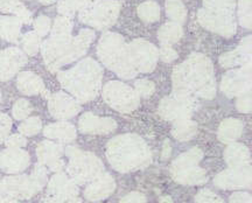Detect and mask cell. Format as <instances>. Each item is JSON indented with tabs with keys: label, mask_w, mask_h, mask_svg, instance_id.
<instances>
[{
	"label": "cell",
	"mask_w": 252,
	"mask_h": 203,
	"mask_svg": "<svg viewBox=\"0 0 252 203\" xmlns=\"http://www.w3.org/2000/svg\"><path fill=\"white\" fill-rule=\"evenodd\" d=\"M251 106H252V103H251L250 93L239 97L237 100V103H236V107H237V110L241 111V112H243V113L250 112Z\"/></svg>",
	"instance_id": "45"
},
{
	"label": "cell",
	"mask_w": 252,
	"mask_h": 203,
	"mask_svg": "<svg viewBox=\"0 0 252 203\" xmlns=\"http://www.w3.org/2000/svg\"><path fill=\"white\" fill-rule=\"evenodd\" d=\"M23 22L17 17H0V36L9 42H17Z\"/></svg>",
	"instance_id": "28"
},
{
	"label": "cell",
	"mask_w": 252,
	"mask_h": 203,
	"mask_svg": "<svg viewBox=\"0 0 252 203\" xmlns=\"http://www.w3.org/2000/svg\"><path fill=\"white\" fill-rule=\"evenodd\" d=\"M45 182L46 169L39 165L32 176L19 175L6 177L0 183V190L12 198L30 199L42 188Z\"/></svg>",
	"instance_id": "8"
},
{
	"label": "cell",
	"mask_w": 252,
	"mask_h": 203,
	"mask_svg": "<svg viewBox=\"0 0 252 203\" xmlns=\"http://www.w3.org/2000/svg\"><path fill=\"white\" fill-rule=\"evenodd\" d=\"M58 78L62 88L81 103L94 101L98 95L103 80V69L94 60L88 58L72 68L59 71Z\"/></svg>",
	"instance_id": "2"
},
{
	"label": "cell",
	"mask_w": 252,
	"mask_h": 203,
	"mask_svg": "<svg viewBox=\"0 0 252 203\" xmlns=\"http://www.w3.org/2000/svg\"><path fill=\"white\" fill-rule=\"evenodd\" d=\"M30 165V154L17 147H8L0 153V168L6 173H19Z\"/></svg>",
	"instance_id": "18"
},
{
	"label": "cell",
	"mask_w": 252,
	"mask_h": 203,
	"mask_svg": "<svg viewBox=\"0 0 252 203\" xmlns=\"http://www.w3.org/2000/svg\"><path fill=\"white\" fill-rule=\"evenodd\" d=\"M230 203H251V196L248 193H235L230 196Z\"/></svg>",
	"instance_id": "48"
},
{
	"label": "cell",
	"mask_w": 252,
	"mask_h": 203,
	"mask_svg": "<svg viewBox=\"0 0 252 203\" xmlns=\"http://www.w3.org/2000/svg\"><path fill=\"white\" fill-rule=\"evenodd\" d=\"M103 98L112 109L122 113H130L140 104V97L134 89L119 81H111L104 85Z\"/></svg>",
	"instance_id": "9"
},
{
	"label": "cell",
	"mask_w": 252,
	"mask_h": 203,
	"mask_svg": "<svg viewBox=\"0 0 252 203\" xmlns=\"http://www.w3.org/2000/svg\"><path fill=\"white\" fill-rule=\"evenodd\" d=\"M145 202H146L145 196L139 194V193H132V194H128L121 201V203H145Z\"/></svg>",
	"instance_id": "49"
},
{
	"label": "cell",
	"mask_w": 252,
	"mask_h": 203,
	"mask_svg": "<svg viewBox=\"0 0 252 203\" xmlns=\"http://www.w3.org/2000/svg\"><path fill=\"white\" fill-rule=\"evenodd\" d=\"M250 0H241V9H239V13H241V21L242 25H244L245 27L250 28L251 25V13H250Z\"/></svg>",
	"instance_id": "43"
},
{
	"label": "cell",
	"mask_w": 252,
	"mask_h": 203,
	"mask_svg": "<svg viewBox=\"0 0 252 203\" xmlns=\"http://www.w3.org/2000/svg\"><path fill=\"white\" fill-rule=\"evenodd\" d=\"M48 109L50 115L54 118L64 120L76 116L80 112L81 105L80 102H77L70 95L59 91L49 97Z\"/></svg>",
	"instance_id": "15"
},
{
	"label": "cell",
	"mask_w": 252,
	"mask_h": 203,
	"mask_svg": "<svg viewBox=\"0 0 252 203\" xmlns=\"http://www.w3.org/2000/svg\"><path fill=\"white\" fill-rule=\"evenodd\" d=\"M37 157L42 165L49 166L50 169L60 170L63 167V161L61 160L62 146L52 141H42L37 146Z\"/></svg>",
	"instance_id": "21"
},
{
	"label": "cell",
	"mask_w": 252,
	"mask_h": 203,
	"mask_svg": "<svg viewBox=\"0 0 252 203\" xmlns=\"http://www.w3.org/2000/svg\"><path fill=\"white\" fill-rule=\"evenodd\" d=\"M160 9L154 2H145L139 7V15L146 21H156L159 19Z\"/></svg>",
	"instance_id": "36"
},
{
	"label": "cell",
	"mask_w": 252,
	"mask_h": 203,
	"mask_svg": "<svg viewBox=\"0 0 252 203\" xmlns=\"http://www.w3.org/2000/svg\"><path fill=\"white\" fill-rule=\"evenodd\" d=\"M195 201H196V203H224L219 196L208 189L201 190L195 198Z\"/></svg>",
	"instance_id": "41"
},
{
	"label": "cell",
	"mask_w": 252,
	"mask_h": 203,
	"mask_svg": "<svg viewBox=\"0 0 252 203\" xmlns=\"http://www.w3.org/2000/svg\"><path fill=\"white\" fill-rule=\"evenodd\" d=\"M32 110H33V107H32V104L30 102L27 100H24V98H21V100H18L14 103L12 113H13L14 119L24 120L31 115Z\"/></svg>",
	"instance_id": "35"
},
{
	"label": "cell",
	"mask_w": 252,
	"mask_h": 203,
	"mask_svg": "<svg viewBox=\"0 0 252 203\" xmlns=\"http://www.w3.org/2000/svg\"><path fill=\"white\" fill-rule=\"evenodd\" d=\"M250 36L242 41L241 46L232 52L223 54L220 58V63L223 68H235L251 63V41Z\"/></svg>",
	"instance_id": "20"
},
{
	"label": "cell",
	"mask_w": 252,
	"mask_h": 203,
	"mask_svg": "<svg viewBox=\"0 0 252 203\" xmlns=\"http://www.w3.org/2000/svg\"><path fill=\"white\" fill-rule=\"evenodd\" d=\"M77 193L78 189L75 186V182L68 179L65 174H56L50 180L48 186V194L56 196V198L62 200L63 202L77 196Z\"/></svg>",
	"instance_id": "22"
},
{
	"label": "cell",
	"mask_w": 252,
	"mask_h": 203,
	"mask_svg": "<svg viewBox=\"0 0 252 203\" xmlns=\"http://www.w3.org/2000/svg\"><path fill=\"white\" fill-rule=\"evenodd\" d=\"M34 30L39 36H45L50 31V20L45 15H40L34 22Z\"/></svg>",
	"instance_id": "40"
},
{
	"label": "cell",
	"mask_w": 252,
	"mask_h": 203,
	"mask_svg": "<svg viewBox=\"0 0 252 203\" xmlns=\"http://www.w3.org/2000/svg\"><path fill=\"white\" fill-rule=\"evenodd\" d=\"M27 63V56L17 47L0 52V81H8Z\"/></svg>",
	"instance_id": "16"
},
{
	"label": "cell",
	"mask_w": 252,
	"mask_h": 203,
	"mask_svg": "<svg viewBox=\"0 0 252 203\" xmlns=\"http://www.w3.org/2000/svg\"><path fill=\"white\" fill-rule=\"evenodd\" d=\"M206 4L210 9H231L234 7V0H204Z\"/></svg>",
	"instance_id": "44"
},
{
	"label": "cell",
	"mask_w": 252,
	"mask_h": 203,
	"mask_svg": "<svg viewBox=\"0 0 252 203\" xmlns=\"http://www.w3.org/2000/svg\"><path fill=\"white\" fill-rule=\"evenodd\" d=\"M159 58L161 59L163 62H172L178 58V54H176L174 49L166 44V46H162V48L160 49Z\"/></svg>",
	"instance_id": "46"
},
{
	"label": "cell",
	"mask_w": 252,
	"mask_h": 203,
	"mask_svg": "<svg viewBox=\"0 0 252 203\" xmlns=\"http://www.w3.org/2000/svg\"><path fill=\"white\" fill-rule=\"evenodd\" d=\"M109 163L118 172H131L151 163V151L137 135H123L109 141L106 148Z\"/></svg>",
	"instance_id": "4"
},
{
	"label": "cell",
	"mask_w": 252,
	"mask_h": 203,
	"mask_svg": "<svg viewBox=\"0 0 252 203\" xmlns=\"http://www.w3.org/2000/svg\"><path fill=\"white\" fill-rule=\"evenodd\" d=\"M97 54L104 66L124 80H131L138 74L131 62L128 44L118 34H105L99 41Z\"/></svg>",
	"instance_id": "5"
},
{
	"label": "cell",
	"mask_w": 252,
	"mask_h": 203,
	"mask_svg": "<svg viewBox=\"0 0 252 203\" xmlns=\"http://www.w3.org/2000/svg\"><path fill=\"white\" fill-rule=\"evenodd\" d=\"M128 52L132 65L137 72L147 74L156 69L159 59V50L152 43L144 40H135L128 44Z\"/></svg>",
	"instance_id": "13"
},
{
	"label": "cell",
	"mask_w": 252,
	"mask_h": 203,
	"mask_svg": "<svg viewBox=\"0 0 252 203\" xmlns=\"http://www.w3.org/2000/svg\"><path fill=\"white\" fill-rule=\"evenodd\" d=\"M174 126H173L172 135L178 139V140L186 141L189 140L196 135L197 132V124L193 122L190 118L179 120V122H174Z\"/></svg>",
	"instance_id": "30"
},
{
	"label": "cell",
	"mask_w": 252,
	"mask_h": 203,
	"mask_svg": "<svg viewBox=\"0 0 252 203\" xmlns=\"http://www.w3.org/2000/svg\"><path fill=\"white\" fill-rule=\"evenodd\" d=\"M43 135L49 139H56V140L67 142L76 138V130L70 123L56 122L47 125L43 130Z\"/></svg>",
	"instance_id": "25"
},
{
	"label": "cell",
	"mask_w": 252,
	"mask_h": 203,
	"mask_svg": "<svg viewBox=\"0 0 252 203\" xmlns=\"http://www.w3.org/2000/svg\"><path fill=\"white\" fill-rule=\"evenodd\" d=\"M41 129H42V123H41L39 117H30V118L27 117L19 126V131L21 135H27V137L37 135L41 131Z\"/></svg>",
	"instance_id": "33"
},
{
	"label": "cell",
	"mask_w": 252,
	"mask_h": 203,
	"mask_svg": "<svg viewBox=\"0 0 252 203\" xmlns=\"http://www.w3.org/2000/svg\"><path fill=\"white\" fill-rule=\"evenodd\" d=\"M96 0H60L59 12L63 15H71L80 8H86Z\"/></svg>",
	"instance_id": "32"
},
{
	"label": "cell",
	"mask_w": 252,
	"mask_h": 203,
	"mask_svg": "<svg viewBox=\"0 0 252 203\" xmlns=\"http://www.w3.org/2000/svg\"><path fill=\"white\" fill-rule=\"evenodd\" d=\"M226 164L232 168L250 166V153L247 146L242 144H231L224 152Z\"/></svg>",
	"instance_id": "26"
},
{
	"label": "cell",
	"mask_w": 252,
	"mask_h": 203,
	"mask_svg": "<svg viewBox=\"0 0 252 203\" xmlns=\"http://www.w3.org/2000/svg\"><path fill=\"white\" fill-rule=\"evenodd\" d=\"M214 183L223 189L248 188L251 185V167H230L220 173L214 180Z\"/></svg>",
	"instance_id": "17"
},
{
	"label": "cell",
	"mask_w": 252,
	"mask_h": 203,
	"mask_svg": "<svg viewBox=\"0 0 252 203\" xmlns=\"http://www.w3.org/2000/svg\"><path fill=\"white\" fill-rule=\"evenodd\" d=\"M94 33L82 31L76 37L70 35H52L41 44L43 61L50 71H59L62 67L77 61L89 48Z\"/></svg>",
	"instance_id": "3"
},
{
	"label": "cell",
	"mask_w": 252,
	"mask_h": 203,
	"mask_svg": "<svg viewBox=\"0 0 252 203\" xmlns=\"http://www.w3.org/2000/svg\"><path fill=\"white\" fill-rule=\"evenodd\" d=\"M251 63L225 72L220 82V90L228 97H241L251 91Z\"/></svg>",
	"instance_id": "12"
},
{
	"label": "cell",
	"mask_w": 252,
	"mask_h": 203,
	"mask_svg": "<svg viewBox=\"0 0 252 203\" xmlns=\"http://www.w3.org/2000/svg\"><path fill=\"white\" fill-rule=\"evenodd\" d=\"M173 94L212 100L216 95L213 63L203 54H191L176 66L172 75Z\"/></svg>",
	"instance_id": "1"
},
{
	"label": "cell",
	"mask_w": 252,
	"mask_h": 203,
	"mask_svg": "<svg viewBox=\"0 0 252 203\" xmlns=\"http://www.w3.org/2000/svg\"><path fill=\"white\" fill-rule=\"evenodd\" d=\"M118 11L119 4L117 1L98 2V0H96L83 9L81 19L91 26L103 30L115 22Z\"/></svg>",
	"instance_id": "11"
},
{
	"label": "cell",
	"mask_w": 252,
	"mask_h": 203,
	"mask_svg": "<svg viewBox=\"0 0 252 203\" xmlns=\"http://www.w3.org/2000/svg\"><path fill=\"white\" fill-rule=\"evenodd\" d=\"M202 159V152L198 148L181 154L172 165V175L175 181L182 185H201L207 181V173L197 164Z\"/></svg>",
	"instance_id": "7"
},
{
	"label": "cell",
	"mask_w": 252,
	"mask_h": 203,
	"mask_svg": "<svg viewBox=\"0 0 252 203\" xmlns=\"http://www.w3.org/2000/svg\"><path fill=\"white\" fill-rule=\"evenodd\" d=\"M0 12L15 14L23 24H30L32 14L19 0H0Z\"/></svg>",
	"instance_id": "29"
},
{
	"label": "cell",
	"mask_w": 252,
	"mask_h": 203,
	"mask_svg": "<svg viewBox=\"0 0 252 203\" xmlns=\"http://www.w3.org/2000/svg\"><path fill=\"white\" fill-rule=\"evenodd\" d=\"M41 36L37 35L35 32H31V33H27L26 35L23 37V47L25 53L28 54V55L34 56L37 54L41 46Z\"/></svg>",
	"instance_id": "34"
},
{
	"label": "cell",
	"mask_w": 252,
	"mask_h": 203,
	"mask_svg": "<svg viewBox=\"0 0 252 203\" xmlns=\"http://www.w3.org/2000/svg\"><path fill=\"white\" fill-rule=\"evenodd\" d=\"M243 129L244 124L242 120L236 118H228L220 123L217 137H219L220 141L226 142V144L234 142L241 137L242 133H243Z\"/></svg>",
	"instance_id": "27"
},
{
	"label": "cell",
	"mask_w": 252,
	"mask_h": 203,
	"mask_svg": "<svg viewBox=\"0 0 252 203\" xmlns=\"http://www.w3.org/2000/svg\"><path fill=\"white\" fill-rule=\"evenodd\" d=\"M12 128V120L7 115L0 112V144L6 140Z\"/></svg>",
	"instance_id": "42"
},
{
	"label": "cell",
	"mask_w": 252,
	"mask_h": 203,
	"mask_svg": "<svg viewBox=\"0 0 252 203\" xmlns=\"http://www.w3.org/2000/svg\"><path fill=\"white\" fill-rule=\"evenodd\" d=\"M26 144H27V140L23 135H11V137L6 138V145H7L8 147L20 148V147H24Z\"/></svg>",
	"instance_id": "47"
},
{
	"label": "cell",
	"mask_w": 252,
	"mask_h": 203,
	"mask_svg": "<svg viewBox=\"0 0 252 203\" xmlns=\"http://www.w3.org/2000/svg\"><path fill=\"white\" fill-rule=\"evenodd\" d=\"M182 35L181 27L176 24H167L159 31V40L162 44H171L178 42Z\"/></svg>",
	"instance_id": "31"
},
{
	"label": "cell",
	"mask_w": 252,
	"mask_h": 203,
	"mask_svg": "<svg viewBox=\"0 0 252 203\" xmlns=\"http://www.w3.org/2000/svg\"><path fill=\"white\" fill-rule=\"evenodd\" d=\"M17 87L21 94L27 96L39 95L45 91V84L40 76L31 71H23L18 75Z\"/></svg>",
	"instance_id": "24"
},
{
	"label": "cell",
	"mask_w": 252,
	"mask_h": 203,
	"mask_svg": "<svg viewBox=\"0 0 252 203\" xmlns=\"http://www.w3.org/2000/svg\"><path fill=\"white\" fill-rule=\"evenodd\" d=\"M0 203H18V202L9 198H6V196L0 195Z\"/></svg>",
	"instance_id": "50"
},
{
	"label": "cell",
	"mask_w": 252,
	"mask_h": 203,
	"mask_svg": "<svg viewBox=\"0 0 252 203\" xmlns=\"http://www.w3.org/2000/svg\"><path fill=\"white\" fill-rule=\"evenodd\" d=\"M71 28V22L69 19L65 17H60L55 20L52 35H70Z\"/></svg>",
	"instance_id": "38"
},
{
	"label": "cell",
	"mask_w": 252,
	"mask_h": 203,
	"mask_svg": "<svg viewBox=\"0 0 252 203\" xmlns=\"http://www.w3.org/2000/svg\"><path fill=\"white\" fill-rule=\"evenodd\" d=\"M67 154L70 159L68 165V173L72 181L77 185L93 181L94 177L103 173V165L94 154L83 152L75 147H69Z\"/></svg>",
	"instance_id": "6"
},
{
	"label": "cell",
	"mask_w": 252,
	"mask_h": 203,
	"mask_svg": "<svg viewBox=\"0 0 252 203\" xmlns=\"http://www.w3.org/2000/svg\"><path fill=\"white\" fill-rule=\"evenodd\" d=\"M115 180L109 174H100L94 177L93 182L87 187L86 198L90 201H98V200L105 199L115 190Z\"/></svg>",
	"instance_id": "23"
},
{
	"label": "cell",
	"mask_w": 252,
	"mask_h": 203,
	"mask_svg": "<svg viewBox=\"0 0 252 203\" xmlns=\"http://www.w3.org/2000/svg\"><path fill=\"white\" fill-rule=\"evenodd\" d=\"M195 98L187 95L172 94L163 98L158 107V113L165 120L179 122L189 119L195 110Z\"/></svg>",
	"instance_id": "10"
},
{
	"label": "cell",
	"mask_w": 252,
	"mask_h": 203,
	"mask_svg": "<svg viewBox=\"0 0 252 203\" xmlns=\"http://www.w3.org/2000/svg\"><path fill=\"white\" fill-rule=\"evenodd\" d=\"M154 89H156V85H154L153 82L147 80L137 81L134 84V90L139 97L151 96L154 93Z\"/></svg>",
	"instance_id": "39"
},
{
	"label": "cell",
	"mask_w": 252,
	"mask_h": 203,
	"mask_svg": "<svg viewBox=\"0 0 252 203\" xmlns=\"http://www.w3.org/2000/svg\"><path fill=\"white\" fill-rule=\"evenodd\" d=\"M167 13L176 21H184L185 8L179 0H168L167 1Z\"/></svg>",
	"instance_id": "37"
},
{
	"label": "cell",
	"mask_w": 252,
	"mask_h": 203,
	"mask_svg": "<svg viewBox=\"0 0 252 203\" xmlns=\"http://www.w3.org/2000/svg\"><path fill=\"white\" fill-rule=\"evenodd\" d=\"M0 102H1V91H0Z\"/></svg>",
	"instance_id": "51"
},
{
	"label": "cell",
	"mask_w": 252,
	"mask_h": 203,
	"mask_svg": "<svg viewBox=\"0 0 252 203\" xmlns=\"http://www.w3.org/2000/svg\"><path fill=\"white\" fill-rule=\"evenodd\" d=\"M200 21L208 30L216 32L224 36H231L236 31L234 18L225 9L201 11Z\"/></svg>",
	"instance_id": "14"
},
{
	"label": "cell",
	"mask_w": 252,
	"mask_h": 203,
	"mask_svg": "<svg viewBox=\"0 0 252 203\" xmlns=\"http://www.w3.org/2000/svg\"><path fill=\"white\" fill-rule=\"evenodd\" d=\"M80 130L89 135H108L117 128V123L111 118H103L93 113H84L78 122Z\"/></svg>",
	"instance_id": "19"
}]
</instances>
